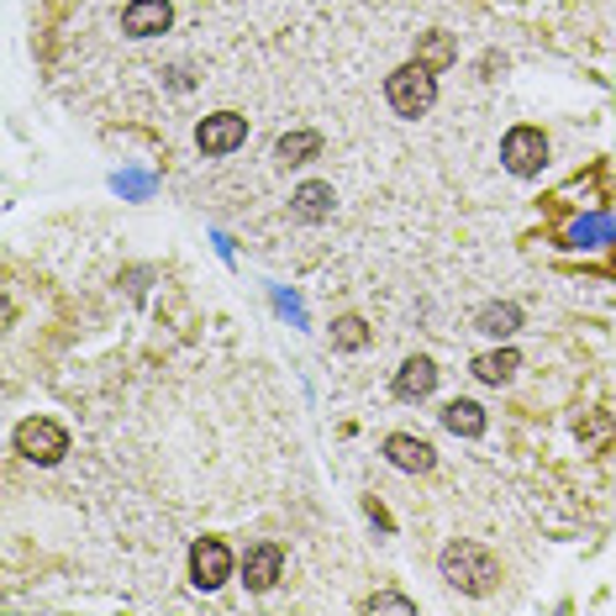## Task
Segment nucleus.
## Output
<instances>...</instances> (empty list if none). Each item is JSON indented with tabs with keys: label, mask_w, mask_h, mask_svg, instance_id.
I'll use <instances>...</instances> for the list:
<instances>
[{
	"label": "nucleus",
	"mask_w": 616,
	"mask_h": 616,
	"mask_svg": "<svg viewBox=\"0 0 616 616\" xmlns=\"http://www.w3.org/2000/svg\"><path fill=\"white\" fill-rule=\"evenodd\" d=\"M295 216H300V222H327V216H332V190L317 185V179L300 185V190H295Z\"/></svg>",
	"instance_id": "f8f14e48"
},
{
	"label": "nucleus",
	"mask_w": 616,
	"mask_h": 616,
	"mask_svg": "<svg viewBox=\"0 0 616 616\" xmlns=\"http://www.w3.org/2000/svg\"><path fill=\"white\" fill-rule=\"evenodd\" d=\"M369 612H411V601H406V595H390V590H384V595L369 601Z\"/></svg>",
	"instance_id": "a211bd4d"
},
{
	"label": "nucleus",
	"mask_w": 616,
	"mask_h": 616,
	"mask_svg": "<svg viewBox=\"0 0 616 616\" xmlns=\"http://www.w3.org/2000/svg\"><path fill=\"white\" fill-rule=\"evenodd\" d=\"M517 369H522V358H517L511 348H496V353H479V358H474V375H479L485 384H506Z\"/></svg>",
	"instance_id": "9b49d317"
},
{
	"label": "nucleus",
	"mask_w": 616,
	"mask_h": 616,
	"mask_svg": "<svg viewBox=\"0 0 616 616\" xmlns=\"http://www.w3.org/2000/svg\"><path fill=\"white\" fill-rule=\"evenodd\" d=\"M280 569H285L280 543H259V548H248V558H242V585H248V590H269L274 580H280Z\"/></svg>",
	"instance_id": "6e6552de"
},
{
	"label": "nucleus",
	"mask_w": 616,
	"mask_h": 616,
	"mask_svg": "<svg viewBox=\"0 0 616 616\" xmlns=\"http://www.w3.org/2000/svg\"><path fill=\"white\" fill-rule=\"evenodd\" d=\"M390 106H395V117H427L433 111V100H438V80H433V69L427 63H406V69H395L390 74Z\"/></svg>",
	"instance_id": "f03ea898"
},
{
	"label": "nucleus",
	"mask_w": 616,
	"mask_h": 616,
	"mask_svg": "<svg viewBox=\"0 0 616 616\" xmlns=\"http://www.w3.org/2000/svg\"><path fill=\"white\" fill-rule=\"evenodd\" d=\"M384 459H390L395 470H406V474H427L433 470V442L411 438V433H395V438L384 442Z\"/></svg>",
	"instance_id": "1a4fd4ad"
},
{
	"label": "nucleus",
	"mask_w": 616,
	"mask_h": 616,
	"mask_svg": "<svg viewBox=\"0 0 616 616\" xmlns=\"http://www.w3.org/2000/svg\"><path fill=\"white\" fill-rule=\"evenodd\" d=\"M332 343H337L343 353L364 348V343H369V327H364V317H343V322L332 327Z\"/></svg>",
	"instance_id": "f3484780"
},
{
	"label": "nucleus",
	"mask_w": 616,
	"mask_h": 616,
	"mask_svg": "<svg viewBox=\"0 0 616 616\" xmlns=\"http://www.w3.org/2000/svg\"><path fill=\"white\" fill-rule=\"evenodd\" d=\"M311 153H322V138H317V132H291V138H280V164H306Z\"/></svg>",
	"instance_id": "2eb2a0df"
},
{
	"label": "nucleus",
	"mask_w": 616,
	"mask_h": 616,
	"mask_svg": "<svg viewBox=\"0 0 616 616\" xmlns=\"http://www.w3.org/2000/svg\"><path fill=\"white\" fill-rule=\"evenodd\" d=\"M442 580L470 590V595H485V590H496L500 564L485 554L479 543H448V548H442Z\"/></svg>",
	"instance_id": "f257e3e1"
},
{
	"label": "nucleus",
	"mask_w": 616,
	"mask_h": 616,
	"mask_svg": "<svg viewBox=\"0 0 616 616\" xmlns=\"http://www.w3.org/2000/svg\"><path fill=\"white\" fill-rule=\"evenodd\" d=\"M500 158H506L511 175H537L543 158H548V143H543L537 127H511V132H506V147H500Z\"/></svg>",
	"instance_id": "20e7f679"
},
{
	"label": "nucleus",
	"mask_w": 616,
	"mask_h": 616,
	"mask_svg": "<svg viewBox=\"0 0 616 616\" xmlns=\"http://www.w3.org/2000/svg\"><path fill=\"white\" fill-rule=\"evenodd\" d=\"M169 22H175L169 0H132L121 11V32H132V37H158V32H169Z\"/></svg>",
	"instance_id": "423d86ee"
},
{
	"label": "nucleus",
	"mask_w": 616,
	"mask_h": 616,
	"mask_svg": "<svg viewBox=\"0 0 616 616\" xmlns=\"http://www.w3.org/2000/svg\"><path fill=\"white\" fill-rule=\"evenodd\" d=\"M248 138V121L237 117V111H222V117H205L201 121V132H196V143H201V153H233L237 143Z\"/></svg>",
	"instance_id": "0eeeda50"
},
{
	"label": "nucleus",
	"mask_w": 616,
	"mask_h": 616,
	"mask_svg": "<svg viewBox=\"0 0 616 616\" xmlns=\"http://www.w3.org/2000/svg\"><path fill=\"white\" fill-rule=\"evenodd\" d=\"M442 422H448V433H459V438H479V433H485V411L474 406V401H453V406L442 411Z\"/></svg>",
	"instance_id": "ddd939ff"
},
{
	"label": "nucleus",
	"mask_w": 616,
	"mask_h": 616,
	"mask_svg": "<svg viewBox=\"0 0 616 616\" xmlns=\"http://www.w3.org/2000/svg\"><path fill=\"white\" fill-rule=\"evenodd\" d=\"M416 63H427V69L453 63V37H448V32H427V43L416 48Z\"/></svg>",
	"instance_id": "dca6fc26"
},
{
	"label": "nucleus",
	"mask_w": 616,
	"mask_h": 616,
	"mask_svg": "<svg viewBox=\"0 0 616 616\" xmlns=\"http://www.w3.org/2000/svg\"><path fill=\"white\" fill-rule=\"evenodd\" d=\"M522 327V311L517 306H485L479 311V332H490V337H511Z\"/></svg>",
	"instance_id": "4468645a"
},
{
	"label": "nucleus",
	"mask_w": 616,
	"mask_h": 616,
	"mask_svg": "<svg viewBox=\"0 0 616 616\" xmlns=\"http://www.w3.org/2000/svg\"><path fill=\"white\" fill-rule=\"evenodd\" d=\"M227 574H233V554H227V543H222V537H201V543L190 548V580H196L201 590H216Z\"/></svg>",
	"instance_id": "39448f33"
},
{
	"label": "nucleus",
	"mask_w": 616,
	"mask_h": 616,
	"mask_svg": "<svg viewBox=\"0 0 616 616\" xmlns=\"http://www.w3.org/2000/svg\"><path fill=\"white\" fill-rule=\"evenodd\" d=\"M433 384H438L433 358H406L401 375H395V395H401V401H422V395H433Z\"/></svg>",
	"instance_id": "9d476101"
},
{
	"label": "nucleus",
	"mask_w": 616,
	"mask_h": 616,
	"mask_svg": "<svg viewBox=\"0 0 616 616\" xmlns=\"http://www.w3.org/2000/svg\"><path fill=\"white\" fill-rule=\"evenodd\" d=\"M16 453L32 459V464H59L63 453H69V438H63L59 422H48V416H27V422L16 427Z\"/></svg>",
	"instance_id": "7ed1b4c3"
}]
</instances>
